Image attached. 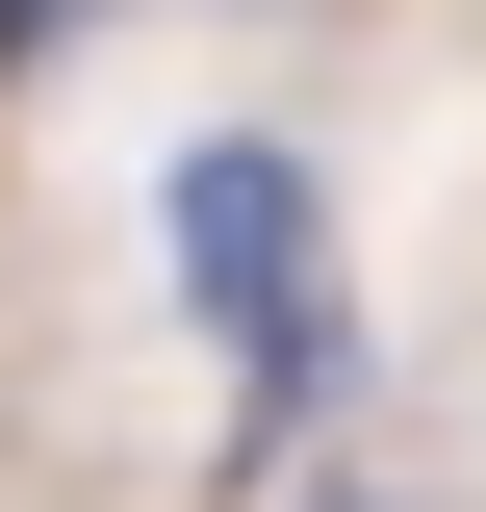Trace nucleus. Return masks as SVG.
<instances>
[{
    "instance_id": "nucleus-1",
    "label": "nucleus",
    "mask_w": 486,
    "mask_h": 512,
    "mask_svg": "<svg viewBox=\"0 0 486 512\" xmlns=\"http://www.w3.org/2000/svg\"><path fill=\"white\" fill-rule=\"evenodd\" d=\"M154 256H180V308H205V359H231L256 436H307L359 384V282H333V205H307L282 128H205L180 180H154Z\"/></svg>"
},
{
    "instance_id": "nucleus-2",
    "label": "nucleus",
    "mask_w": 486,
    "mask_h": 512,
    "mask_svg": "<svg viewBox=\"0 0 486 512\" xmlns=\"http://www.w3.org/2000/svg\"><path fill=\"white\" fill-rule=\"evenodd\" d=\"M26 26H52V0H0V52H26Z\"/></svg>"
}]
</instances>
